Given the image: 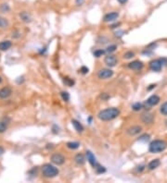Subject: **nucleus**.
<instances>
[{"label": "nucleus", "mask_w": 167, "mask_h": 183, "mask_svg": "<svg viewBox=\"0 0 167 183\" xmlns=\"http://www.w3.org/2000/svg\"><path fill=\"white\" fill-rule=\"evenodd\" d=\"M120 115V110L115 107H110L104 110H101L98 114V118L102 121H111L115 119Z\"/></svg>", "instance_id": "nucleus-1"}, {"label": "nucleus", "mask_w": 167, "mask_h": 183, "mask_svg": "<svg viewBox=\"0 0 167 183\" xmlns=\"http://www.w3.org/2000/svg\"><path fill=\"white\" fill-rule=\"evenodd\" d=\"M118 2H119L120 4H122V5H124V4H125L128 0H117Z\"/></svg>", "instance_id": "nucleus-36"}, {"label": "nucleus", "mask_w": 167, "mask_h": 183, "mask_svg": "<svg viewBox=\"0 0 167 183\" xmlns=\"http://www.w3.org/2000/svg\"><path fill=\"white\" fill-rule=\"evenodd\" d=\"M60 96H61V98H62V100L65 101V102H68L70 100V95L67 92H61Z\"/></svg>", "instance_id": "nucleus-25"}, {"label": "nucleus", "mask_w": 167, "mask_h": 183, "mask_svg": "<svg viewBox=\"0 0 167 183\" xmlns=\"http://www.w3.org/2000/svg\"><path fill=\"white\" fill-rule=\"evenodd\" d=\"M167 147V144L162 140H155L151 142L149 151L152 154H158L164 152Z\"/></svg>", "instance_id": "nucleus-2"}, {"label": "nucleus", "mask_w": 167, "mask_h": 183, "mask_svg": "<svg viewBox=\"0 0 167 183\" xmlns=\"http://www.w3.org/2000/svg\"><path fill=\"white\" fill-rule=\"evenodd\" d=\"M3 154H4V148H3V147L0 146V156H1Z\"/></svg>", "instance_id": "nucleus-37"}, {"label": "nucleus", "mask_w": 167, "mask_h": 183, "mask_svg": "<svg viewBox=\"0 0 167 183\" xmlns=\"http://www.w3.org/2000/svg\"><path fill=\"white\" fill-rule=\"evenodd\" d=\"M63 82H64V83H65V84H67L68 86H73V83H74V82L73 81V80L69 79V78H64Z\"/></svg>", "instance_id": "nucleus-30"}, {"label": "nucleus", "mask_w": 167, "mask_h": 183, "mask_svg": "<svg viewBox=\"0 0 167 183\" xmlns=\"http://www.w3.org/2000/svg\"><path fill=\"white\" fill-rule=\"evenodd\" d=\"M2 82V79H1V77H0V82Z\"/></svg>", "instance_id": "nucleus-39"}, {"label": "nucleus", "mask_w": 167, "mask_h": 183, "mask_svg": "<svg viewBox=\"0 0 167 183\" xmlns=\"http://www.w3.org/2000/svg\"><path fill=\"white\" fill-rule=\"evenodd\" d=\"M149 138H151V136H149V134H144V135L139 137L138 141H140V142H147V141L149 140Z\"/></svg>", "instance_id": "nucleus-31"}, {"label": "nucleus", "mask_w": 167, "mask_h": 183, "mask_svg": "<svg viewBox=\"0 0 167 183\" xmlns=\"http://www.w3.org/2000/svg\"><path fill=\"white\" fill-rule=\"evenodd\" d=\"M59 169L57 168L53 165L50 164H46L42 167V174L44 177L51 178H55L56 176L59 175Z\"/></svg>", "instance_id": "nucleus-3"}, {"label": "nucleus", "mask_w": 167, "mask_h": 183, "mask_svg": "<svg viewBox=\"0 0 167 183\" xmlns=\"http://www.w3.org/2000/svg\"><path fill=\"white\" fill-rule=\"evenodd\" d=\"M120 25V23H117V24H113V25H112V28L113 29V28H116V26H117V27H118V26H119Z\"/></svg>", "instance_id": "nucleus-38"}, {"label": "nucleus", "mask_w": 167, "mask_h": 183, "mask_svg": "<svg viewBox=\"0 0 167 183\" xmlns=\"http://www.w3.org/2000/svg\"><path fill=\"white\" fill-rule=\"evenodd\" d=\"M144 168H145V166H143V165H142V166H138L137 169H138V171L141 172V171H143V170H144Z\"/></svg>", "instance_id": "nucleus-35"}, {"label": "nucleus", "mask_w": 167, "mask_h": 183, "mask_svg": "<svg viewBox=\"0 0 167 183\" xmlns=\"http://www.w3.org/2000/svg\"><path fill=\"white\" fill-rule=\"evenodd\" d=\"M162 65H164V63H162V59H155V60L151 61V63H149V69L152 71L159 72L162 68Z\"/></svg>", "instance_id": "nucleus-6"}, {"label": "nucleus", "mask_w": 167, "mask_h": 183, "mask_svg": "<svg viewBox=\"0 0 167 183\" xmlns=\"http://www.w3.org/2000/svg\"><path fill=\"white\" fill-rule=\"evenodd\" d=\"M67 147L70 149L75 150V149H78L79 147H80V144L77 142H67Z\"/></svg>", "instance_id": "nucleus-19"}, {"label": "nucleus", "mask_w": 167, "mask_h": 183, "mask_svg": "<svg viewBox=\"0 0 167 183\" xmlns=\"http://www.w3.org/2000/svg\"><path fill=\"white\" fill-rule=\"evenodd\" d=\"M8 26V21L5 18L0 17V28H6Z\"/></svg>", "instance_id": "nucleus-21"}, {"label": "nucleus", "mask_w": 167, "mask_h": 183, "mask_svg": "<svg viewBox=\"0 0 167 183\" xmlns=\"http://www.w3.org/2000/svg\"><path fill=\"white\" fill-rule=\"evenodd\" d=\"M125 33L124 32V31H117V32L115 33V36H117V37H122Z\"/></svg>", "instance_id": "nucleus-33"}, {"label": "nucleus", "mask_w": 167, "mask_h": 183, "mask_svg": "<svg viewBox=\"0 0 167 183\" xmlns=\"http://www.w3.org/2000/svg\"><path fill=\"white\" fill-rule=\"evenodd\" d=\"M153 119H154V116L149 112H145L141 116V120L142 122L145 124H151L153 122Z\"/></svg>", "instance_id": "nucleus-10"}, {"label": "nucleus", "mask_w": 167, "mask_h": 183, "mask_svg": "<svg viewBox=\"0 0 167 183\" xmlns=\"http://www.w3.org/2000/svg\"><path fill=\"white\" fill-rule=\"evenodd\" d=\"M12 46V43L10 41H3L0 43V50L6 51L8 49H10Z\"/></svg>", "instance_id": "nucleus-18"}, {"label": "nucleus", "mask_w": 167, "mask_h": 183, "mask_svg": "<svg viewBox=\"0 0 167 183\" xmlns=\"http://www.w3.org/2000/svg\"><path fill=\"white\" fill-rule=\"evenodd\" d=\"M95 169H96V171H97V173H99V174H101V173H104L105 171H106V168H105L104 167H101V166H99L98 167H95Z\"/></svg>", "instance_id": "nucleus-29"}, {"label": "nucleus", "mask_w": 167, "mask_h": 183, "mask_svg": "<svg viewBox=\"0 0 167 183\" xmlns=\"http://www.w3.org/2000/svg\"><path fill=\"white\" fill-rule=\"evenodd\" d=\"M84 2H85V0H75V4L77 6H81L84 4Z\"/></svg>", "instance_id": "nucleus-34"}, {"label": "nucleus", "mask_w": 167, "mask_h": 183, "mask_svg": "<svg viewBox=\"0 0 167 183\" xmlns=\"http://www.w3.org/2000/svg\"><path fill=\"white\" fill-rule=\"evenodd\" d=\"M142 107H143V105L141 103H136V104L132 105V109L134 111H139L140 109H142Z\"/></svg>", "instance_id": "nucleus-23"}, {"label": "nucleus", "mask_w": 167, "mask_h": 183, "mask_svg": "<svg viewBox=\"0 0 167 183\" xmlns=\"http://www.w3.org/2000/svg\"><path fill=\"white\" fill-rule=\"evenodd\" d=\"M104 62H105V64H106L108 67H110V68H113V67L116 66L118 60H117V57L115 56L110 54V55H108L106 57H105Z\"/></svg>", "instance_id": "nucleus-7"}, {"label": "nucleus", "mask_w": 167, "mask_h": 183, "mask_svg": "<svg viewBox=\"0 0 167 183\" xmlns=\"http://www.w3.org/2000/svg\"><path fill=\"white\" fill-rule=\"evenodd\" d=\"M142 131V128L140 126H133V127H130L127 129V134L130 135V136H135V135H138L139 134L140 132Z\"/></svg>", "instance_id": "nucleus-12"}, {"label": "nucleus", "mask_w": 167, "mask_h": 183, "mask_svg": "<svg viewBox=\"0 0 167 183\" xmlns=\"http://www.w3.org/2000/svg\"><path fill=\"white\" fill-rule=\"evenodd\" d=\"M12 93V91L10 87H5L0 90V98L1 99H6L8 96H10V95Z\"/></svg>", "instance_id": "nucleus-14"}, {"label": "nucleus", "mask_w": 167, "mask_h": 183, "mask_svg": "<svg viewBox=\"0 0 167 183\" xmlns=\"http://www.w3.org/2000/svg\"><path fill=\"white\" fill-rule=\"evenodd\" d=\"M160 111L164 116H167V102H165L164 104L161 106Z\"/></svg>", "instance_id": "nucleus-26"}, {"label": "nucleus", "mask_w": 167, "mask_h": 183, "mask_svg": "<svg viewBox=\"0 0 167 183\" xmlns=\"http://www.w3.org/2000/svg\"><path fill=\"white\" fill-rule=\"evenodd\" d=\"M113 76V71L110 69H100L98 73V77L101 80H107L112 78Z\"/></svg>", "instance_id": "nucleus-5"}, {"label": "nucleus", "mask_w": 167, "mask_h": 183, "mask_svg": "<svg viewBox=\"0 0 167 183\" xmlns=\"http://www.w3.org/2000/svg\"><path fill=\"white\" fill-rule=\"evenodd\" d=\"M88 68H86V67H82V68L80 69V72L83 73V74H86V73H88Z\"/></svg>", "instance_id": "nucleus-32"}, {"label": "nucleus", "mask_w": 167, "mask_h": 183, "mask_svg": "<svg viewBox=\"0 0 167 183\" xmlns=\"http://www.w3.org/2000/svg\"><path fill=\"white\" fill-rule=\"evenodd\" d=\"M74 161H75V163L77 165L82 166V165H84L86 163V158H85V156H84V154H78L75 155V157H74Z\"/></svg>", "instance_id": "nucleus-17"}, {"label": "nucleus", "mask_w": 167, "mask_h": 183, "mask_svg": "<svg viewBox=\"0 0 167 183\" xmlns=\"http://www.w3.org/2000/svg\"><path fill=\"white\" fill-rule=\"evenodd\" d=\"M86 158H87V161L90 163V165L94 168L99 166V163L97 162V159L95 157V155L92 154L90 151H86Z\"/></svg>", "instance_id": "nucleus-11"}, {"label": "nucleus", "mask_w": 167, "mask_h": 183, "mask_svg": "<svg viewBox=\"0 0 167 183\" xmlns=\"http://www.w3.org/2000/svg\"><path fill=\"white\" fill-rule=\"evenodd\" d=\"M118 17H119V13L118 12H111V13H108L104 16V21L105 22H112L118 19Z\"/></svg>", "instance_id": "nucleus-13"}, {"label": "nucleus", "mask_w": 167, "mask_h": 183, "mask_svg": "<svg viewBox=\"0 0 167 183\" xmlns=\"http://www.w3.org/2000/svg\"><path fill=\"white\" fill-rule=\"evenodd\" d=\"M20 16L23 21H25V22H30L31 21V17L27 12H23L21 14H20Z\"/></svg>", "instance_id": "nucleus-20"}, {"label": "nucleus", "mask_w": 167, "mask_h": 183, "mask_svg": "<svg viewBox=\"0 0 167 183\" xmlns=\"http://www.w3.org/2000/svg\"><path fill=\"white\" fill-rule=\"evenodd\" d=\"M7 129H8V123L7 122H4V121L0 122V133L5 132L7 131Z\"/></svg>", "instance_id": "nucleus-24"}, {"label": "nucleus", "mask_w": 167, "mask_h": 183, "mask_svg": "<svg viewBox=\"0 0 167 183\" xmlns=\"http://www.w3.org/2000/svg\"><path fill=\"white\" fill-rule=\"evenodd\" d=\"M117 49V46H115V44H112V46H110L106 48V50H105V52L108 53V54H112V53L115 52V50Z\"/></svg>", "instance_id": "nucleus-22"}, {"label": "nucleus", "mask_w": 167, "mask_h": 183, "mask_svg": "<svg viewBox=\"0 0 167 183\" xmlns=\"http://www.w3.org/2000/svg\"><path fill=\"white\" fill-rule=\"evenodd\" d=\"M134 56H135V53L132 52V51H128V52H126L125 54L124 55V59H132V57H134Z\"/></svg>", "instance_id": "nucleus-27"}, {"label": "nucleus", "mask_w": 167, "mask_h": 183, "mask_svg": "<svg viewBox=\"0 0 167 183\" xmlns=\"http://www.w3.org/2000/svg\"><path fill=\"white\" fill-rule=\"evenodd\" d=\"M72 124H73V128L75 129V131L79 133H81L84 131V127H83V125L78 121V120L76 119H73L72 120Z\"/></svg>", "instance_id": "nucleus-15"}, {"label": "nucleus", "mask_w": 167, "mask_h": 183, "mask_svg": "<svg viewBox=\"0 0 167 183\" xmlns=\"http://www.w3.org/2000/svg\"><path fill=\"white\" fill-rule=\"evenodd\" d=\"M161 165V162L159 159H154L149 163L148 165V168L149 170H153V169H156L157 167H159V166Z\"/></svg>", "instance_id": "nucleus-16"}, {"label": "nucleus", "mask_w": 167, "mask_h": 183, "mask_svg": "<svg viewBox=\"0 0 167 183\" xmlns=\"http://www.w3.org/2000/svg\"><path fill=\"white\" fill-rule=\"evenodd\" d=\"M160 97L158 95H153L151 96H149L148 98V100L146 101V105H148L149 106H154L156 105H158L160 103Z\"/></svg>", "instance_id": "nucleus-8"}, {"label": "nucleus", "mask_w": 167, "mask_h": 183, "mask_svg": "<svg viewBox=\"0 0 167 183\" xmlns=\"http://www.w3.org/2000/svg\"><path fill=\"white\" fill-rule=\"evenodd\" d=\"M128 67L131 69L138 71V70H141L143 69V63L139 60H135V61H132L131 63H129Z\"/></svg>", "instance_id": "nucleus-9"}, {"label": "nucleus", "mask_w": 167, "mask_h": 183, "mask_svg": "<svg viewBox=\"0 0 167 183\" xmlns=\"http://www.w3.org/2000/svg\"><path fill=\"white\" fill-rule=\"evenodd\" d=\"M104 53H105V51L102 50V49H98V50H96L94 52V56L95 57H100L104 54Z\"/></svg>", "instance_id": "nucleus-28"}, {"label": "nucleus", "mask_w": 167, "mask_h": 183, "mask_svg": "<svg viewBox=\"0 0 167 183\" xmlns=\"http://www.w3.org/2000/svg\"><path fill=\"white\" fill-rule=\"evenodd\" d=\"M50 160L52 163L57 165V166H61V165H63L65 162V157L60 154H54L51 155Z\"/></svg>", "instance_id": "nucleus-4"}]
</instances>
